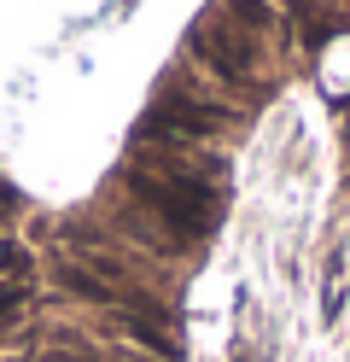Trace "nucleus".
<instances>
[{
	"label": "nucleus",
	"instance_id": "1",
	"mask_svg": "<svg viewBox=\"0 0 350 362\" xmlns=\"http://www.w3.org/2000/svg\"><path fill=\"white\" fill-rule=\"evenodd\" d=\"M117 193H123L134 211H146L181 252H193V245L210 234L216 211H222V187L216 181H158V175L134 170V164L117 170Z\"/></svg>",
	"mask_w": 350,
	"mask_h": 362
},
{
	"label": "nucleus",
	"instance_id": "2",
	"mask_svg": "<svg viewBox=\"0 0 350 362\" xmlns=\"http://www.w3.org/2000/svg\"><path fill=\"white\" fill-rule=\"evenodd\" d=\"M187 59L199 64V71H210L228 94H245V88H257L263 94V76H257V64H263V53H257V41L240 35L228 24L222 12H204L193 35H187Z\"/></svg>",
	"mask_w": 350,
	"mask_h": 362
},
{
	"label": "nucleus",
	"instance_id": "3",
	"mask_svg": "<svg viewBox=\"0 0 350 362\" xmlns=\"http://www.w3.org/2000/svg\"><path fill=\"white\" fill-rule=\"evenodd\" d=\"M117 339H134V345H146V351H158L163 362H175L181 356V345H175V333H170V315H117Z\"/></svg>",
	"mask_w": 350,
	"mask_h": 362
},
{
	"label": "nucleus",
	"instance_id": "4",
	"mask_svg": "<svg viewBox=\"0 0 350 362\" xmlns=\"http://www.w3.org/2000/svg\"><path fill=\"white\" fill-rule=\"evenodd\" d=\"M216 12L228 18V24L233 30H240V35H269L274 24H280V18H274V6H269V0H216Z\"/></svg>",
	"mask_w": 350,
	"mask_h": 362
},
{
	"label": "nucleus",
	"instance_id": "5",
	"mask_svg": "<svg viewBox=\"0 0 350 362\" xmlns=\"http://www.w3.org/2000/svg\"><path fill=\"white\" fill-rule=\"evenodd\" d=\"M0 275H12V281H23V275H30V245L0 240Z\"/></svg>",
	"mask_w": 350,
	"mask_h": 362
},
{
	"label": "nucleus",
	"instance_id": "6",
	"mask_svg": "<svg viewBox=\"0 0 350 362\" xmlns=\"http://www.w3.org/2000/svg\"><path fill=\"white\" fill-rule=\"evenodd\" d=\"M23 298H30V286H23V281H0V327H12V322H18Z\"/></svg>",
	"mask_w": 350,
	"mask_h": 362
}]
</instances>
